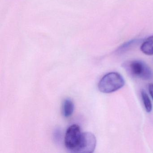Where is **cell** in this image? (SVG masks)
Returning a JSON list of instances; mask_svg holds the SVG:
<instances>
[{
	"label": "cell",
	"instance_id": "4",
	"mask_svg": "<svg viewBox=\"0 0 153 153\" xmlns=\"http://www.w3.org/2000/svg\"><path fill=\"white\" fill-rule=\"evenodd\" d=\"M96 145V137L94 134L88 131L83 132L77 153H93L95 149Z\"/></svg>",
	"mask_w": 153,
	"mask_h": 153
},
{
	"label": "cell",
	"instance_id": "5",
	"mask_svg": "<svg viewBox=\"0 0 153 153\" xmlns=\"http://www.w3.org/2000/svg\"><path fill=\"white\" fill-rule=\"evenodd\" d=\"M74 104L73 101L67 98L63 101L62 106V112L63 116L66 118L70 117L73 114L74 111Z\"/></svg>",
	"mask_w": 153,
	"mask_h": 153
},
{
	"label": "cell",
	"instance_id": "7",
	"mask_svg": "<svg viewBox=\"0 0 153 153\" xmlns=\"http://www.w3.org/2000/svg\"><path fill=\"white\" fill-rule=\"evenodd\" d=\"M142 41L141 39H134L130 40L128 42L124 43L122 45L116 50V53H122L127 51L133 48L134 46L140 43Z\"/></svg>",
	"mask_w": 153,
	"mask_h": 153
},
{
	"label": "cell",
	"instance_id": "8",
	"mask_svg": "<svg viewBox=\"0 0 153 153\" xmlns=\"http://www.w3.org/2000/svg\"><path fill=\"white\" fill-rule=\"evenodd\" d=\"M141 95L146 111L148 113H150L152 111V104L148 95L145 90L142 89L141 91Z\"/></svg>",
	"mask_w": 153,
	"mask_h": 153
},
{
	"label": "cell",
	"instance_id": "1",
	"mask_svg": "<svg viewBox=\"0 0 153 153\" xmlns=\"http://www.w3.org/2000/svg\"><path fill=\"white\" fill-rule=\"evenodd\" d=\"M123 67L131 76L143 80H150L153 78V72L150 67L141 60L126 62Z\"/></svg>",
	"mask_w": 153,
	"mask_h": 153
},
{
	"label": "cell",
	"instance_id": "2",
	"mask_svg": "<svg viewBox=\"0 0 153 153\" xmlns=\"http://www.w3.org/2000/svg\"><path fill=\"white\" fill-rule=\"evenodd\" d=\"M125 84L123 77L119 73L110 72L105 75L99 81L98 88L104 94H110L121 88Z\"/></svg>",
	"mask_w": 153,
	"mask_h": 153
},
{
	"label": "cell",
	"instance_id": "3",
	"mask_svg": "<svg viewBox=\"0 0 153 153\" xmlns=\"http://www.w3.org/2000/svg\"><path fill=\"white\" fill-rule=\"evenodd\" d=\"M82 134L80 127L77 124H73L68 128L64 137V144L68 150L77 153L81 142Z\"/></svg>",
	"mask_w": 153,
	"mask_h": 153
},
{
	"label": "cell",
	"instance_id": "6",
	"mask_svg": "<svg viewBox=\"0 0 153 153\" xmlns=\"http://www.w3.org/2000/svg\"><path fill=\"white\" fill-rule=\"evenodd\" d=\"M141 51L147 55H153V35L143 41L140 46Z\"/></svg>",
	"mask_w": 153,
	"mask_h": 153
},
{
	"label": "cell",
	"instance_id": "9",
	"mask_svg": "<svg viewBox=\"0 0 153 153\" xmlns=\"http://www.w3.org/2000/svg\"><path fill=\"white\" fill-rule=\"evenodd\" d=\"M149 94L151 96V97L153 100V84L150 83L149 85Z\"/></svg>",
	"mask_w": 153,
	"mask_h": 153
}]
</instances>
